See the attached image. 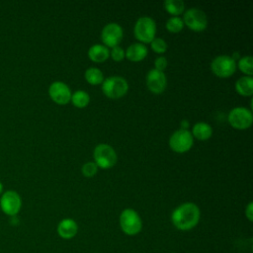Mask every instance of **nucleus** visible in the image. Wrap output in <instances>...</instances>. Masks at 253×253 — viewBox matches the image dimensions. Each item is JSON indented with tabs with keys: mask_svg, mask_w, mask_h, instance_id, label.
Returning <instances> with one entry per match:
<instances>
[{
	"mask_svg": "<svg viewBox=\"0 0 253 253\" xmlns=\"http://www.w3.org/2000/svg\"><path fill=\"white\" fill-rule=\"evenodd\" d=\"M184 24H186L190 29L200 32L207 28L208 19L204 11L199 8H190L184 14L183 19Z\"/></svg>",
	"mask_w": 253,
	"mask_h": 253,
	"instance_id": "nucleus-9",
	"label": "nucleus"
},
{
	"mask_svg": "<svg viewBox=\"0 0 253 253\" xmlns=\"http://www.w3.org/2000/svg\"><path fill=\"white\" fill-rule=\"evenodd\" d=\"M211 133H212L211 126L205 122H199L195 124L192 129V135H194L196 138L201 140H206L210 138Z\"/></svg>",
	"mask_w": 253,
	"mask_h": 253,
	"instance_id": "nucleus-17",
	"label": "nucleus"
},
{
	"mask_svg": "<svg viewBox=\"0 0 253 253\" xmlns=\"http://www.w3.org/2000/svg\"><path fill=\"white\" fill-rule=\"evenodd\" d=\"M164 8L173 15H179L184 11L185 3L182 0H166L163 3Z\"/></svg>",
	"mask_w": 253,
	"mask_h": 253,
	"instance_id": "nucleus-21",
	"label": "nucleus"
},
{
	"mask_svg": "<svg viewBox=\"0 0 253 253\" xmlns=\"http://www.w3.org/2000/svg\"><path fill=\"white\" fill-rule=\"evenodd\" d=\"M252 63H253V59L251 55H245L243 57H241L238 61V67L239 69L245 73L248 74L249 76H251L253 74V67H252Z\"/></svg>",
	"mask_w": 253,
	"mask_h": 253,
	"instance_id": "nucleus-23",
	"label": "nucleus"
},
{
	"mask_svg": "<svg viewBox=\"0 0 253 253\" xmlns=\"http://www.w3.org/2000/svg\"><path fill=\"white\" fill-rule=\"evenodd\" d=\"M2 188H3V186H2V184H1V182H0V193L2 192Z\"/></svg>",
	"mask_w": 253,
	"mask_h": 253,
	"instance_id": "nucleus-30",
	"label": "nucleus"
},
{
	"mask_svg": "<svg viewBox=\"0 0 253 253\" xmlns=\"http://www.w3.org/2000/svg\"><path fill=\"white\" fill-rule=\"evenodd\" d=\"M98 166L95 162H87L82 166V173L86 177H92L96 174Z\"/></svg>",
	"mask_w": 253,
	"mask_h": 253,
	"instance_id": "nucleus-25",
	"label": "nucleus"
},
{
	"mask_svg": "<svg viewBox=\"0 0 253 253\" xmlns=\"http://www.w3.org/2000/svg\"><path fill=\"white\" fill-rule=\"evenodd\" d=\"M84 76L90 84H100L103 82L104 79L103 72L97 67H89L88 69H86Z\"/></svg>",
	"mask_w": 253,
	"mask_h": 253,
	"instance_id": "nucleus-19",
	"label": "nucleus"
},
{
	"mask_svg": "<svg viewBox=\"0 0 253 253\" xmlns=\"http://www.w3.org/2000/svg\"><path fill=\"white\" fill-rule=\"evenodd\" d=\"M150 44H151V48L158 53H162L167 49V43L161 38H154L150 42Z\"/></svg>",
	"mask_w": 253,
	"mask_h": 253,
	"instance_id": "nucleus-24",
	"label": "nucleus"
},
{
	"mask_svg": "<svg viewBox=\"0 0 253 253\" xmlns=\"http://www.w3.org/2000/svg\"><path fill=\"white\" fill-rule=\"evenodd\" d=\"M95 163L97 166L108 169L115 165L117 162V154L114 148L106 143L98 144L93 152Z\"/></svg>",
	"mask_w": 253,
	"mask_h": 253,
	"instance_id": "nucleus-5",
	"label": "nucleus"
},
{
	"mask_svg": "<svg viewBox=\"0 0 253 253\" xmlns=\"http://www.w3.org/2000/svg\"><path fill=\"white\" fill-rule=\"evenodd\" d=\"M77 231V223L71 218H64L57 225V233L63 239H70L74 237Z\"/></svg>",
	"mask_w": 253,
	"mask_h": 253,
	"instance_id": "nucleus-14",
	"label": "nucleus"
},
{
	"mask_svg": "<svg viewBox=\"0 0 253 253\" xmlns=\"http://www.w3.org/2000/svg\"><path fill=\"white\" fill-rule=\"evenodd\" d=\"M253 116L251 111L244 107H235L228 114V122L234 128H247L251 126Z\"/></svg>",
	"mask_w": 253,
	"mask_h": 253,
	"instance_id": "nucleus-8",
	"label": "nucleus"
},
{
	"mask_svg": "<svg viewBox=\"0 0 253 253\" xmlns=\"http://www.w3.org/2000/svg\"><path fill=\"white\" fill-rule=\"evenodd\" d=\"M155 32L156 24L154 20L148 16H142L138 18L134 24V36L142 42H150L155 38Z\"/></svg>",
	"mask_w": 253,
	"mask_h": 253,
	"instance_id": "nucleus-2",
	"label": "nucleus"
},
{
	"mask_svg": "<svg viewBox=\"0 0 253 253\" xmlns=\"http://www.w3.org/2000/svg\"><path fill=\"white\" fill-rule=\"evenodd\" d=\"M212 72L219 77H228L232 75L236 68L235 60L229 55H217L211 63Z\"/></svg>",
	"mask_w": 253,
	"mask_h": 253,
	"instance_id": "nucleus-7",
	"label": "nucleus"
},
{
	"mask_svg": "<svg viewBox=\"0 0 253 253\" xmlns=\"http://www.w3.org/2000/svg\"><path fill=\"white\" fill-rule=\"evenodd\" d=\"M101 39L107 46L114 47L123 39V29L117 23H109L104 26L101 32Z\"/></svg>",
	"mask_w": 253,
	"mask_h": 253,
	"instance_id": "nucleus-11",
	"label": "nucleus"
},
{
	"mask_svg": "<svg viewBox=\"0 0 253 253\" xmlns=\"http://www.w3.org/2000/svg\"><path fill=\"white\" fill-rule=\"evenodd\" d=\"M236 91L243 96H251L253 93V78L242 76L235 82Z\"/></svg>",
	"mask_w": 253,
	"mask_h": 253,
	"instance_id": "nucleus-18",
	"label": "nucleus"
},
{
	"mask_svg": "<svg viewBox=\"0 0 253 253\" xmlns=\"http://www.w3.org/2000/svg\"><path fill=\"white\" fill-rule=\"evenodd\" d=\"M154 64H155V69L163 71L167 66V59L164 56H158L156 57Z\"/></svg>",
	"mask_w": 253,
	"mask_h": 253,
	"instance_id": "nucleus-27",
	"label": "nucleus"
},
{
	"mask_svg": "<svg viewBox=\"0 0 253 253\" xmlns=\"http://www.w3.org/2000/svg\"><path fill=\"white\" fill-rule=\"evenodd\" d=\"M147 54V47L142 42H134L130 44L126 51L125 52V55L132 61H139L143 59Z\"/></svg>",
	"mask_w": 253,
	"mask_h": 253,
	"instance_id": "nucleus-15",
	"label": "nucleus"
},
{
	"mask_svg": "<svg viewBox=\"0 0 253 253\" xmlns=\"http://www.w3.org/2000/svg\"><path fill=\"white\" fill-rule=\"evenodd\" d=\"M146 84L151 92L161 93L165 89L167 84L164 72L155 68L150 69L146 75Z\"/></svg>",
	"mask_w": 253,
	"mask_h": 253,
	"instance_id": "nucleus-13",
	"label": "nucleus"
},
{
	"mask_svg": "<svg viewBox=\"0 0 253 253\" xmlns=\"http://www.w3.org/2000/svg\"><path fill=\"white\" fill-rule=\"evenodd\" d=\"M111 56L113 57L114 60L120 61L125 57V50L123 49V47H121L119 45H116L111 50Z\"/></svg>",
	"mask_w": 253,
	"mask_h": 253,
	"instance_id": "nucleus-26",
	"label": "nucleus"
},
{
	"mask_svg": "<svg viewBox=\"0 0 253 253\" xmlns=\"http://www.w3.org/2000/svg\"><path fill=\"white\" fill-rule=\"evenodd\" d=\"M48 94L55 103L60 105L67 104L71 99V91L69 87L61 81L52 82L48 88Z\"/></svg>",
	"mask_w": 253,
	"mask_h": 253,
	"instance_id": "nucleus-12",
	"label": "nucleus"
},
{
	"mask_svg": "<svg viewBox=\"0 0 253 253\" xmlns=\"http://www.w3.org/2000/svg\"><path fill=\"white\" fill-rule=\"evenodd\" d=\"M73 103L74 106L79 107V108H83L85 106L88 105L89 101H90V97L89 94L83 90H77L75 91L73 94H71V99H70Z\"/></svg>",
	"mask_w": 253,
	"mask_h": 253,
	"instance_id": "nucleus-20",
	"label": "nucleus"
},
{
	"mask_svg": "<svg viewBox=\"0 0 253 253\" xmlns=\"http://www.w3.org/2000/svg\"><path fill=\"white\" fill-rule=\"evenodd\" d=\"M193 135L188 129H177L174 131L169 139L170 147L179 153L188 151L193 145Z\"/></svg>",
	"mask_w": 253,
	"mask_h": 253,
	"instance_id": "nucleus-6",
	"label": "nucleus"
},
{
	"mask_svg": "<svg viewBox=\"0 0 253 253\" xmlns=\"http://www.w3.org/2000/svg\"><path fill=\"white\" fill-rule=\"evenodd\" d=\"M120 225L126 234L135 235L141 230L142 221L134 210L126 209L120 215Z\"/></svg>",
	"mask_w": 253,
	"mask_h": 253,
	"instance_id": "nucleus-3",
	"label": "nucleus"
},
{
	"mask_svg": "<svg viewBox=\"0 0 253 253\" xmlns=\"http://www.w3.org/2000/svg\"><path fill=\"white\" fill-rule=\"evenodd\" d=\"M22 206V200L19 194L15 191H6L0 200V207L4 213L14 216L16 215Z\"/></svg>",
	"mask_w": 253,
	"mask_h": 253,
	"instance_id": "nucleus-10",
	"label": "nucleus"
},
{
	"mask_svg": "<svg viewBox=\"0 0 253 253\" xmlns=\"http://www.w3.org/2000/svg\"><path fill=\"white\" fill-rule=\"evenodd\" d=\"M183 27H184V22L178 16H173L169 18L166 22V28L171 33H178L183 29Z\"/></svg>",
	"mask_w": 253,
	"mask_h": 253,
	"instance_id": "nucleus-22",
	"label": "nucleus"
},
{
	"mask_svg": "<svg viewBox=\"0 0 253 253\" xmlns=\"http://www.w3.org/2000/svg\"><path fill=\"white\" fill-rule=\"evenodd\" d=\"M200 216V209L196 204L185 203L173 211L171 220L176 228L180 230H190L198 224Z\"/></svg>",
	"mask_w": 253,
	"mask_h": 253,
	"instance_id": "nucleus-1",
	"label": "nucleus"
},
{
	"mask_svg": "<svg viewBox=\"0 0 253 253\" xmlns=\"http://www.w3.org/2000/svg\"><path fill=\"white\" fill-rule=\"evenodd\" d=\"M181 126H182V128H183V129H187V127H188V126H189L188 121H186V120L182 121V122H181Z\"/></svg>",
	"mask_w": 253,
	"mask_h": 253,
	"instance_id": "nucleus-29",
	"label": "nucleus"
},
{
	"mask_svg": "<svg viewBox=\"0 0 253 253\" xmlns=\"http://www.w3.org/2000/svg\"><path fill=\"white\" fill-rule=\"evenodd\" d=\"M128 89L126 80L122 76H110L104 79L102 84V90L104 94L109 98L123 97Z\"/></svg>",
	"mask_w": 253,
	"mask_h": 253,
	"instance_id": "nucleus-4",
	"label": "nucleus"
},
{
	"mask_svg": "<svg viewBox=\"0 0 253 253\" xmlns=\"http://www.w3.org/2000/svg\"><path fill=\"white\" fill-rule=\"evenodd\" d=\"M245 215L247 216V218H248L250 221L253 220V204H252V202H250V203L247 205V207H246V209H245Z\"/></svg>",
	"mask_w": 253,
	"mask_h": 253,
	"instance_id": "nucleus-28",
	"label": "nucleus"
},
{
	"mask_svg": "<svg viewBox=\"0 0 253 253\" xmlns=\"http://www.w3.org/2000/svg\"><path fill=\"white\" fill-rule=\"evenodd\" d=\"M109 54H110V51L108 47L100 43L93 44L92 46H90L88 50V56L90 57V59H92L95 62H102L106 60Z\"/></svg>",
	"mask_w": 253,
	"mask_h": 253,
	"instance_id": "nucleus-16",
	"label": "nucleus"
}]
</instances>
